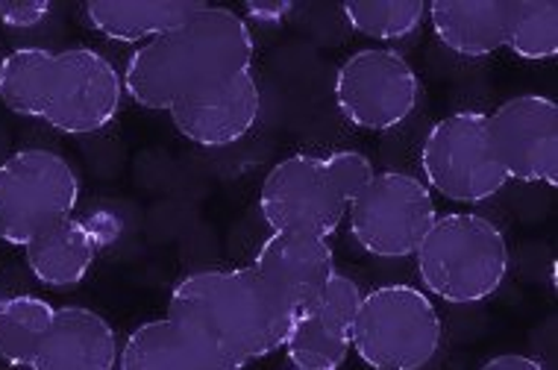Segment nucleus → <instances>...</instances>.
Wrapping results in <instances>:
<instances>
[{
    "label": "nucleus",
    "instance_id": "1",
    "mask_svg": "<svg viewBox=\"0 0 558 370\" xmlns=\"http://www.w3.org/2000/svg\"><path fill=\"white\" fill-rule=\"evenodd\" d=\"M165 318L183 332L203 370H244L282 350L298 314L247 264L183 276Z\"/></svg>",
    "mask_w": 558,
    "mask_h": 370
},
{
    "label": "nucleus",
    "instance_id": "2",
    "mask_svg": "<svg viewBox=\"0 0 558 370\" xmlns=\"http://www.w3.org/2000/svg\"><path fill=\"white\" fill-rule=\"evenodd\" d=\"M253 33L239 10L201 3L192 18L138 45L124 71V91L135 107L171 112L177 103L253 71Z\"/></svg>",
    "mask_w": 558,
    "mask_h": 370
},
{
    "label": "nucleus",
    "instance_id": "3",
    "mask_svg": "<svg viewBox=\"0 0 558 370\" xmlns=\"http://www.w3.org/2000/svg\"><path fill=\"white\" fill-rule=\"evenodd\" d=\"M417 276L429 297L450 306L492 300L509 276V242L492 218L447 212L435 218L414 250Z\"/></svg>",
    "mask_w": 558,
    "mask_h": 370
},
{
    "label": "nucleus",
    "instance_id": "4",
    "mask_svg": "<svg viewBox=\"0 0 558 370\" xmlns=\"http://www.w3.org/2000/svg\"><path fill=\"white\" fill-rule=\"evenodd\" d=\"M444 342L441 314L424 288L391 283L359 306L350 350L371 370H424Z\"/></svg>",
    "mask_w": 558,
    "mask_h": 370
},
{
    "label": "nucleus",
    "instance_id": "5",
    "mask_svg": "<svg viewBox=\"0 0 558 370\" xmlns=\"http://www.w3.org/2000/svg\"><path fill=\"white\" fill-rule=\"evenodd\" d=\"M80 176L48 147H24L0 162V242L27 247L33 238L74 218Z\"/></svg>",
    "mask_w": 558,
    "mask_h": 370
},
{
    "label": "nucleus",
    "instance_id": "6",
    "mask_svg": "<svg viewBox=\"0 0 558 370\" xmlns=\"http://www.w3.org/2000/svg\"><path fill=\"white\" fill-rule=\"evenodd\" d=\"M421 171L429 192L452 203H485L509 185L494 153L488 112L459 109L435 121L421 145Z\"/></svg>",
    "mask_w": 558,
    "mask_h": 370
},
{
    "label": "nucleus",
    "instance_id": "7",
    "mask_svg": "<svg viewBox=\"0 0 558 370\" xmlns=\"http://www.w3.org/2000/svg\"><path fill=\"white\" fill-rule=\"evenodd\" d=\"M433 192L421 176L376 171L374 183L347 206V230L374 259H409L435 224Z\"/></svg>",
    "mask_w": 558,
    "mask_h": 370
},
{
    "label": "nucleus",
    "instance_id": "8",
    "mask_svg": "<svg viewBox=\"0 0 558 370\" xmlns=\"http://www.w3.org/2000/svg\"><path fill=\"white\" fill-rule=\"evenodd\" d=\"M332 98L350 127L388 133L414 115L421 79L400 50L362 48L338 65Z\"/></svg>",
    "mask_w": 558,
    "mask_h": 370
},
{
    "label": "nucleus",
    "instance_id": "9",
    "mask_svg": "<svg viewBox=\"0 0 558 370\" xmlns=\"http://www.w3.org/2000/svg\"><path fill=\"white\" fill-rule=\"evenodd\" d=\"M124 77L95 48H65L53 59L41 121L62 136H95L124 107Z\"/></svg>",
    "mask_w": 558,
    "mask_h": 370
},
{
    "label": "nucleus",
    "instance_id": "10",
    "mask_svg": "<svg viewBox=\"0 0 558 370\" xmlns=\"http://www.w3.org/2000/svg\"><path fill=\"white\" fill-rule=\"evenodd\" d=\"M259 214L270 233L318 235L329 242L344 224L347 203L338 195L324 157L291 153L262 180Z\"/></svg>",
    "mask_w": 558,
    "mask_h": 370
},
{
    "label": "nucleus",
    "instance_id": "11",
    "mask_svg": "<svg viewBox=\"0 0 558 370\" xmlns=\"http://www.w3.org/2000/svg\"><path fill=\"white\" fill-rule=\"evenodd\" d=\"M494 153L509 183L558 185V107L544 95H518L488 112Z\"/></svg>",
    "mask_w": 558,
    "mask_h": 370
},
{
    "label": "nucleus",
    "instance_id": "12",
    "mask_svg": "<svg viewBox=\"0 0 558 370\" xmlns=\"http://www.w3.org/2000/svg\"><path fill=\"white\" fill-rule=\"evenodd\" d=\"M177 133L206 150L239 145L247 138L262 115V88L253 71L189 98L168 112Z\"/></svg>",
    "mask_w": 558,
    "mask_h": 370
},
{
    "label": "nucleus",
    "instance_id": "13",
    "mask_svg": "<svg viewBox=\"0 0 558 370\" xmlns=\"http://www.w3.org/2000/svg\"><path fill=\"white\" fill-rule=\"evenodd\" d=\"M253 271L289 303L294 314L308 312L336 273L332 244L318 235L270 233L253 256Z\"/></svg>",
    "mask_w": 558,
    "mask_h": 370
},
{
    "label": "nucleus",
    "instance_id": "14",
    "mask_svg": "<svg viewBox=\"0 0 558 370\" xmlns=\"http://www.w3.org/2000/svg\"><path fill=\"white\" fill-rule=\"evenodd\" d=\"M33 368L118 370V335L112 323L86 306H59Z\"/></svg>",
    "mask_w": 558,
    "mask_h": 370
},
{
    "label": "nucleus",
    "instance_id": "15",
    "mask_svg": "<svg viewBox=\"0 0 558 370\" xmlns=\"http://www.w3.org/2000/svg\"><path fill=\"white\" fill-rule=\"evenodd\" d=\"M511 0H438L426 3V21L444 48L464 59H485L506 48Z\"/></svg>",
    "mask_w": 558,
    "mask_h": 370
},
{
    "label": "nucleus",
    "instance_id": "16",
    "mask_svg": "<svg viewBox=\"0 0 558 370\" xmlns=\"http://www.w3.org/2000/svg\"><path fill=\"white\" fill-rule=\"evenodd\" d=\"M100 250L104 244L88 224V218H68L24 247V262L45 288L68 292L86 280Z\"/></svg>",
    "mask_w": 558,
    "mask_h": 370
},
{
    "label": "nucleus",
    "instance_id": "17",
    "mask_svg": "<svg viewBox=\"0 0 558 370\" xmlns=\"http://www.w3.org/2000/svg\"><path fill=\"white\" fill-rule=\"evenodd\" d=\"M201 10V0H88L83 18L104 39L118 45H145L180 27Z\"/></svg>",
    "mask_w": 558,
    "mask_h": 370
},
{
    "label": "nucleus",
    "instance_id": "18",
    "mask_svg": "<svg viewBox=\"0 0 558 370\" xmlns=\"http://www.w3.org/2000/svg\"><path fill=\"white\" fill-rule=\"evenodd\" d=\"M57 50L15 48L0 59V103L12 115L39 118L48 103L50 74H53Z\"/></svg>",
    "mask_w": 558,
    "mask_h": 370
},
{
    "label": "nucleus",
    "instance_id": "19",
    "mask_svg": "<svg viewBox=\"0 0 558 370\" xmlns=\"http://www.w3.org/2000/svg\"><path fill=\"white\" fill-rule=\"evenodd\" d=\"M53 312L57 306L36 294L0 297V361H7L10 368H33Z\"/></svg>",
    "mask_w": 558,
    "mask_h": 370
},
{
    "label": "nucleus",
    "instance_id": "20",
    "mask_svg": "<svg viewBox=\"0 0 558 370\" xmlns=\"http://www.w3.org/2000/svg\"><path fill=\"white\" fill-rule=\"evenodd\" d=\"M118 370H203L194 350L168 318L135 326L118 353Z\"/></svg>",
    "mask_w": 558,
    "mask_h": 370
},
{
    "label": "nucleus",
    "instance_id": "21",
    "mask_svg": "<svg viewBox=\"0 0 558 370\" xmlns=\"http://www.w3.org/2000/svg\"><path fill=\"white\" fill-rule=\"evenodd\" d=\"M506 48L526 62H547L558 53V3L511 0Z\"/></svg>",
    "mask_w": 558,
    "mask_h": 370
},
{
    "label": "nucleus",
    "instance_id": "22",
    "mask_svg": "<svg viewBox=\"0 0 558 370\" xmlns=\"http://www.w3.org/2000/svg\"><path fill=\"white\" fill-rule=\"evenodd\" d=\"M341 15L353 33L374 41H400L412 36L426 21L421 0H353L341 7Z\"/></svg>",
    "mask_w": 558,
    "mask_h": 370
},
{
    "label": "nucleus",
    "instance_id": "23",
    "mask_svg": "<svg viewBox=\"0 0 558 370\" xmlns=\"http://www.w3.org/2000/svg\"><path fill=\"white\" fill-rule=\"evenodd\" d=\"M282 350L289 356L291 368L303 370H338L350 356V342L320 323L312 312L294 318Z\"/></svg>",
    "mask_w": 558,
    "mask_h": 370
},
{
    "label": "nucleus",
    "instance_id": "24",
    "mask_svg": "<svg viewBox=\"0 0 558 370\" xmlns=\"http://www.w3.org/2000/svg\"><path fill=\"white\" fill-rule=\"evenodd\" d=\"M362 297H365V292L359 288L356 280H350L347 273L336 271L329 276L327 288H324V294L318 297V303H315L308 312L315 314L320 323H327L329 330L338 332L341 338L350 342L359 306H362Z\"/></svg>",
    "mask_w": 558,
    "mask_h": 370
},
{
    "label": "nucleus",
    "instance_id": "25",
    "mask_svg": "<svg viewBox=\"0 0 558 370\" xmlns=\"http://www.w3.org/2000/svg\"><path fill=\"white\" fill-rule=\"evenodd\" d=\"M324 165H327L338 195L344 197L347 206L353 203L376 176L374 162L362 150H332L329 157H324Z\"/></svg>",
    "mask_w": 558,
    "mask_h": 370
},
{
    "label": "nucleus",
    "instance_id": "26",
    "mask_svg": "<svg viewBox=\"0 0 558 370\" xmlns=\"http://www.w3.org/2000/svg\"><path fill=\"white\" fill-rule=\"evenodd\" d=\"M53 15L48 0H0V24L7 29H33Z\"/></svg>",
    "mask_w": 558,
    "mask_h": 370
},
{
    "label": "nucleus",
    "instance_id": "27",
    "mask_svg": "<svg viewBox=\"0 0 558 370\" xmlns=\"http://www.w3.org/2000/svg\"><path fill=\"white\" fill-rule=\"evenodd\" d=\"M291 12H294V3H289V0H282V3H247V7L241 10V18L247 21V24L277 27V24H282V21L289 18Z\"/></svg>",
    "mask_w": 558,
    "mask_h": 370
},
{
    "label": "nucleus",
    "instance_id": "28",
    "mask_svg": "<svg viewBox=\"0 0 558 370\" xmlns=\"http://www.w3.org/2000/svg\"><path fill=\"white\" fill-rule=\"evenodd\" d=\"M480 370H547V365L532 356H523V353H500L485 361Z\"/></svg>",
    "mask_w": 558,
    "mask_h": 370
},
{
    "label": "nucleus",
    "instance_id": "29",
    "mask_svg": "<svg viewBox=\"0 0 558 370\" xmlns=\"http://www.w3.org/2000/svg\"><path fill=\"white\" fill-rule=\"evenodd\" d=\"M291 370H303V368H291Z\"/></svg>",
    "mask_w": 558,
    "mask_h": 370
},
{
    "label": "nucleus",
    "instance_id": "30",
    "mask_svg": "<svg viewBox=\"0 0 558 370\" xmlns=\"http://www.w3.org/2000/svg\"><path fill=\"white\" fill-rule=\"evenodd\" d=\"M29 370H36V368H29Z\"/></svg>",
    "mask_w": 558,
    "mask_h": 370
}]
</instances>
